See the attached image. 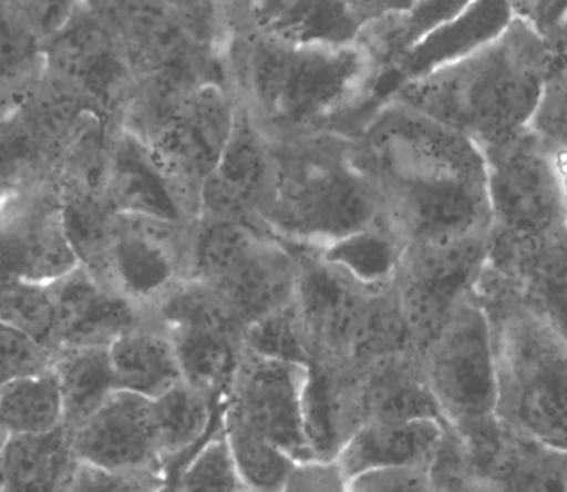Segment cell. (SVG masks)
Returning a JSON list of instances; mask_svg holds the SVG:
<instances>
[{
	"label": "cell",
	"instance_id": "6da1fadb",
	"mask_svg": "<svg viewBox=\"0 0 567 492\" xmlns=\"http://www.w3.org/2000/svg\"><path fill=\"white\" fill-rule=\"evenodd\" d=\"M381 216L411 244L487 235L486 161L472 140L390 96L353 133Z\"/></svg>",
	"mask_w": 567,
	"mask_h": 492
},
{
	"label": "cell",
	"instance_id": "7a4b0ae2",
	"mask_svg": "<svg viewBox=\"0 0 567 492\" xmlns=\"http://www.w3.org/2000/svg\"><path fill=\"white\" fill-rule=\"evenodd\" d=\"M221 57L237 106L270 143L355 133L383 75L368 42L300 44L230 35Z\"/></svg>",
	"mask_w": 567,
	"mask_h": 492
},
{
	"label": "cell",
	"instance_id": "3957f363",
	"mask_svg": "<svg viewBox=\"0 0 567 492\" xmlns=\"http://www.w3.org/2000/svg\"><path fill=\"white\" fill-rule=\"evenodd\" d=\"M551 65L547 44L514 18L495 41L399 82L386 96L484 148L532 125Z\"/></svg>",
	"mask_w": 567,
	"mask_h": 492
},
{
	"label": "cell",
	"instance_id": "277c9868",
	"mask_svg": "<svg viewBox=\"0 0 567 492\" xmlns=\"http://www.w3.org/2000/svg\"><path fill=\"white\" fill-rule=\"evenodd\" d=\"M474 293L495 344L496 416L515 433L567 451V339L493 268L486 267Z\"/></svg>",
	"mask_w": 567,
	"mask_h": 492
},
{
	"label": "cell",
	"instance_id": "5b68a950",
	"mask_svg": "<svg viewBox=\"0 0 567 492\" xmlns=\"http://www.w3.org/2000/svg\"><path fill=\"white\" fill-rule=\"evenodd\" d=\"M272 146L276 180L264 219L284 244L320 249L378 219L380 197L353 134L331 131Z\"/></svg>",
	"mask_w": 567,
	"mask_h": 492
},
{
	"label": "cell",
	"instance_id": "8992f818",
	"mask_svg": "<svg viewBox=\"0 0 567 492\" xmlns=\"http://www.w3.org/2000/svg\"><path fill=\"white\" fill-rule=\"evenodd\" d=\"M300 274L296 250L270 228L197 218L190 279L209 287L244 329L288 307Z\"/></svg>",
	"mask_w": 567,
	"mask_h": 492
},
{
	"label": "cell",
	"instance_id": "52a82bcc",
	"mask_svg": "<svg viewBox=\"0 0 567 492\" xmlns=\"http://www.w3.org/2000/svg\"><path fill=\"white\" fill-rule=\"evenodd\" d=\"M481 150L486 161L489 240L532 243L566 226L550 146L544 137L526 127Z\"/></svg>",
	"mask_w": 567,
	"mask_h": 492
},
{
	"label": "cell",
	"instance_id": "ba28073f",
	"mask_svg": "<svg viewBox=\"0 0 567 492\" xmlns=\"http://www.w3.org/2000/svg\"><path fill=\"white\" fill-rule=\"evenodd\" d=\"M423 369L442 418L453 427L496 416L498 369L489 319L475 293L423 350Z\"/></svg>",
	"mask_w": 567,
	"mask_h": 492
},
{
	"label": "cell",
	"instance_id": "9c48e42d",
	"mask_svg": "<svg viewBox=\"0 0 567 492\" xmlns=\"http://www.w3.org/2000/svg\"><path fill=\"white\" fill-rule=\"evenodd\" d=\"M194 223L115 213L91 274L151 315L173 289L190 279Z\"/></svg>",
	"mask_w": 567,
	"mask_h": 492
},
{
	"label": "cell",
	"instance_id": "30bf717a",
	"mask_svg": "<svg viewBox=\"0 0 567 492\" xmlns=\"http://www.w3.org/2000/svg\"><path fill=\"white\" fill-rule=\"evenodd\" d=\"M489 234L405 247L393 289L420 356L475 291L487 267Z\"/></svg>",
	"mask_w": 567,
	"mask_h": 492
},
{
	"label": "cell",
	"instance_id": "8fae6325",
	"mask_svg": "<svg viewBox=\"0 0 567 492\" xmlns=\"http://www.w3.org/2000/svg\"><path fill=\"white\" fill-rule=\"evenodd\" d=\"M166 327L183 381L224 403L244 351L243 324L209 287L187 279L151 311Z\"/></svg>",
	"mask_w": 567,
	"mask_h": 492
},
{
	"label": "cell",
	"instance_id": "7c38bea8",
	"mask_svg": "<svg viewBox=\"0 0 567 492\" xmlns=\"http://www.w3.org/2000/svg\"><path fill=\"white\" fill-rule=\"evenodd\" d=\"M53 174L0 188V275L54 283L79 267Z\"/></svg>",
	"mask_w": 567,
	"mask_h": 492
},
{
	"label": "cell",
	"instance_id": "4fadbf2b",
	"mask_svg": "<svg viewBox=\"0 0 567 492\" xmlns=\"http://www.w3.org/2000/svg\"><path fill=\"white\" fill-rule=\"evenodd\" d=\"M44 79L117 125L138 81L114 33L84 2L44 42Z\"/></svg>",
	"mask_w": 567,
	"mask_h": 492
},
{
	"label": "cell",
	"instance_id": "5bb4252c",
	"mask_svg": "<svg viewBox=\"0 0 567 492\" xmlns=\"http://www.w3.org/2000/svg\"><path fill=\"white\" fill-rule=\"evenodd\" d=\"M307 368L244 348L221 412L279 445L298 463L313 460L303 420Z\"/></svg>",
	"mask_w": 567,
	"mask_h": 492
},
{
	"label": "cell",
	"instance_id": "9a60e30c",
	"mask_svg": "<svg viewBox=\"0 0 567 492\" xmlns=\"http://www.w3.org/2000/svg\"><path fill=\"white\" fill-rule=\"evenodd\" d=\"M216 11L225 39L344 45L368 37V27L347 0H216Z\"/></svg>",
	"mask_w": 567,
	"mask_h": 492
},
{
	"label": "cell",
	"instance_id": "2e32d148",
	"mask_svg": "<svg viewBox=\"0 0 567 492\" xmlns=\"http://www.w3.org/2000/svg\"><path fill=\"white\" fill-rule=\"evenodd\" d=\"M82 463L114 472L169 470L158 440L154 400L136 393H112L91 418L72 432Z\"/></svg>",
	"mask_w": 567,
	"mask_h": 492
},
{
	"label": "cell",
	"instance_id": "e0dca14e",
	"mask_svg": "<svg viewBox=\"0 0 567 492\" xmlns=\"http://www.w3.org/2000/svg\"><path fill=\"white\" fill-rule=\"evenodd\" d=\"M54 296L53 353L63 348H109L151 315L87 268H73L51 283Z\"/></svg>",
	"mask_w": 567,
	"mask_h": 492
},
{
	"label": "cell",
	"instance_id": "ac0fdd59",
	"mask_svg": "<svg viewBox=\"0 0 567 492\" xmlns=\"http://www.w3.org/2000/svg\"><path fill=\"white\" fill-rule=\"evenodd\" d=\"M105 197L117 213L183 225L199 218V206L167 176L148 146L121 127L110 150Z\"/></svg>",
	"mask_w": 567,
	"mask_h": 492
},
{
	"label": "cell",
	"instance_id": "d6986e66",
	"mask_svg": "<svg viewBox=\"0 0 567 492\" xmlns=\"http://www.w3.org/2000/svg\"><path fill=\"white\" fill-rule=\"evenodd\" d=\"M487 267L502 274L527 307L567 339V226L532 243L489 240Z\"/></svg>",
	"mask_w": 567,
	"mask_h": 492
},
{
	"label": "cell",
	"instance_id": "ffe728a7",
	"mask_svg": "<svg viewBox=\"0 0 567 492\" xmlns=\"http://www.w3.org/2000/svg\"><path fill=\"white\" fill-rule=\"evenodd\" d=\"M361 369L343 360L307 363L305 432L316 460H337L350 437L364 424Z\"/></svg>",
	"mask_w": 567,
	"mask_h": 492
},
{
	"label": "cell",
	"instance_id": "44dd1931",
	"mask_svg": "<svg viewBox=\"0 0 567 492\" xmlns=\"http://www.w3.org/2000/svg\"><path fill=\"white\" fill-rule=\"evenodd\" d=\"M444 433L442 420L368 421L343 445L337 461L353 479L373 470H429Z\"/></svg>",
	"mask_w": 567,
	"mask_h": 492
},
{
	"label": "cell",
	"instance_id": "7402d4cb",
	"mask_svg": "<svg viewBox=\"0 0 567 492\" xmlns=\"http://www.w3.org/2000/svg\"><path fill=\"white\" fill-rule=\"evenodd\" d=\"M361 403L364 423L444 421L426 381L422 356L413 350L381 357L361 369Z\"/></svg>",
	"mask_w": 567,
	"mask_h": 492
},
{
	"label": "cell",
	"instance_id": "603a6c76",
	"mask_svg": "<svg viewBox=\"0 0 567 492\" xmlns=\"http://www.w3.org/2000/svg\"><path fill=\"white\" fill-rule=\"evenodd\" d=\"M515 0H471L450 23L414 45L395 72L401 81L417 78L495 41L514 21ZM398 82V84H399Z\"/></svg>",
	"mask_w": 567,
	"mask_h": 492
},
{
	"label": "cell",
	"instance_id": "cb8c5ba5",
	"mask_svg": "<svg viewBox=\"0 0 567 492\" xmlns=\"http://www.w3.org/2000/svg\"><path fill=\"white\" fill-rule=\"evenodd\" d=\"M109 351L115 387L122 392L155 400L183 381L175 344L152 315L115 339Z\"/></svg>",
	"mask_w": 567,
	"mask_h": 492
},
{
	"label": "cell",
	"instance_id": "d4e9b609",
	"mask_svg": "<svg viewBox=\"0 0 567 492\" xmlns=\"http://www.w3.org/2000/svg\"><path fill=\"white\" fill-rule=\"evenodd\" d=\"M78 463L66 427L6 437L0 448V492H63Z\"/></svg>",
	"mask_w": 567,
	"mask_h": 492
},
{
	"label": "cell",
	"instance_id": "484cf974",
	"mask_svg": "<svg viewBox=\"0 0 567 492\" xmlns=\"http://www.w3.org/2000/svg\"><path fill=\"white\" fill-rule=\"evenodd\" d=\"M404 238L383 216L316 250L328 265L371 289L392 286L404 258Z\"/></svg>",
	"mask_w": 567,
	"mask_h": 492
},
{
	"label": "cell",
	"instance_id": "4316f807",
	"mask_svg": "<svg viewBox=\"0 0 567 492\" xmlns=\"http://www.w3.org/2000/svg\"><path fill=\"white\" fill-rule=\"evenodd\" d=\"M51 371L60 387L65 427H81L117 392L109 348H63L53 353Z\"/></svg>",
	"mask_w": 567,
	"mask_h": 492
},
{
	"label": "cell",
	"instance_id": "83f0119b",
	"mask_svg": "<svg viewBox=\"0 0 567 492\" xmlns=\"http://www.w3.org/2000/svg\"><path fill=\"white\" fill-rule=\"evenodd\" d=\"M44 75V41L17 0H0V117L17 109Z\"/></svg>",
	"mask_w": 567,
	"mask_h": 492
},
{
	"label": "cell",
	"instance_id": "f1b7e54d",
	"mask_svg": "<svg viewBox=\"0 0 567 492\" xmlns=\"http://www.w3.org/2000/svg\"><path fill=\"white\" fill-rule=\"evenodd\" d=\"M218 408L221 403L185 381L154 400L158 440L167 467L197 451L215 432L213 421Z\"/></svg>",
	"mask_w": 567,
	"mask_h": 492
},
{
	"label": "cell",
	"instance_id": "f546056e",
	"mask_svg": "<svg viewBox=\"0 0 567 492\" xmlns=\"http://www.w3.org/2000/svg\"><path fill=\"white\" fill-rule=\"evenodd\" d=\"M60 427H65V414L51 368L0 388V430L6 437L45 433Z\"/></svg>",
	"mask_w": 567,
	"mask_h": 492
},
{
	"label": "cell",
	"instance_id": "4dcf8cb0",
	"mask_svg": "<svg viewBox=\"0 0 567 492\" xmlns=\"http://www.w3.org/2000/svg\"><path fill=\"white\" fill-rule=\"evenodd\" d=\"M489 476L502 484L503 492H567L564 452L545 448L512 428Z\"/></svg>",
	"mask_w": 567,
	"mask_h": 492
},
{
	"label": "cell",
	"instance_id": "1f68e13d",
	"mask_svg": "<svg viewBox=\"0 0 567 492\" xmlns=\"http://www.w3.org/2000/svg\"><path fill=\"white\" fill-rule=\"evenodd\" d=\"M221 428L243 481L252 492H279L298 461L251 428L221 412Z\"/></svg>",
	"mask_w": 567,
	"mask_h": 492
},
{
	"label": "cell",
	"instance_id": "d6a6232c",
	"mask_svg": "<svg viewBox=\"0 0 567 492\" xmlns=\"http://www.w3.org/2000/svg\"><path fill=\"white\" fill-rule=\"evenodd\" d=\"M0 322L53 351L54 296L51 283L0 275Z\"/></svg>",
	"mask_w": 567,
	"mask_h": 492
},
{
	"label": "cell",
	"instance_id": "836d02e7",
	"mask_svg": "<svg viewBox=\"0 0 567 492\" xmlns=\"http://www.w3.org/2000/svg\"><path fill=\"white\" fill-rule=\"evenodd\" d=\"M175 492H252L231 458L221 416L215 432L204 440L175 479Z\"/></svg>",
	"mask_w": 567,
	"mask_h": 492
},
{
	"label": "cell",
	"instance_id": "e575fe53",
	"mask_svg": "<svg viewBox=\"0 0 567 492\" xmlns=\"http://www.w3.org/2000/svg\"><path fill=\"white\" fill-rule=\"evenodd\" d=\"M244 347L258 356L307 368L308 347L295 303L265 315L244 331Z\"/></svg>",
	"mask_w": 567,
	"mask_h": 492
},
{
	"label": "cell",
	"instance_id": "d590c367",
	"mask_svg": "<svg viewBox=\"0 0 567 492\" xmlns=\"http://www.w3.org/2000/svg\"><path fill=\"white\" fill-rule=\"evenodd\" d=\"M429 475L434 492H503L498 481L472 469L466 461L462 439L446 421Z\"/></svg>",
	"mask_w": 567,
	"mask_h": 492
},
{
	"label": "cell",
	"instance_id": "8d00e7d4",
	"mask_svg": "<svg viewBox=\"0 0 567 492\" xmlns=\"http://www.w3.org/2000/svg\"><path fill=\"white\" fill-rule=\"evenodd\" d=\"M169 470L114 472L79 461L63 492H164L171 482Z\"/></svg>",
	"mask_w": 567,
	"mask_h": 492
},
{
	"label": "cell",
	"instance_id": "74e56055",
	"mask_svg": "<svg viewBox=\"0 0 567 492\" xmlns=\"http://www.w3.org/2000/svg\"><path fill=\"white\" fill-rule=\"evenodd\" d=\"M53 351L29 335L0 322V388L51 368Z\"/></svg>",
	"mask_w": 567,
	"mask_h": 492
},
{
	"label": "cell",
	"instance_id": "f35d334b",
	"mask_svg": "<svg viewBox=\"0 0 567 492\" xmlns=\"http://www.w3.org/2000/svg\"><path fill=\"white\" fill-rule=\"evenodd\" d=\"M529 127L548 145L567 146V57L554 61Z\"/></svg>",
	"mask_w": 567,
	"mask_h": 492
},
{
	"label": "cell",
	"instance_id": "ab89813d",
	"mask_svg": "<svg viewBox=\"0 0 567 492\" xmlns=\"http://www.w3.org/2000/svg\"><path fill=\"white\" fill-rule=\"evenodd\" d=\"M279 492H350L349 476L337 460L298 463Z\"/></svg>",
	"mask_w": 567,
	"mask_h": 492
},
{
	"label": "cell",
	"instance_id": "60d3db41",
	"mask_svg": "<svg viewBox=\"0 0 567 492\" xmlns=\"http://www.w3.org/2000/svg\"><path fill=\"white\" fill-rule=\"evenodd\" d=\"M350 492H434L429 470H373L350 479Z\"/></svg>",
	"mask_w": 567,
	"mask_h": 492
},
{
	"label": "cell",
	"instance_id": "b9f144b4",
	"mask_svg": "<svg viewBox=\"0 0 567 492\" xmlns=\"http://www.w3.org/2000/svg\"><path fill=\"white\" fill-rule=\"evenodd\" d=\"M84 0H17L27 20L42 41L60 32Z\"/></svg>",
	"mask_w": 567,
	"mask_h": 492
},
{
	"label": "cell",
	"instance_id": "7bdbcfd3",
	"mask_svg": "<svg viewBox=\"0 0 567 492\" xmlns=\"http://www.w3.org/2000/svg\"><path fill=\"white\" fill-rule=\"evenodd\" d=\"M550 146L551 166L559 186L560 204L567 226V146Z\"/></svg>",
	"mask_w": 567,
	"mask_h": 492
},
{
	"label": "cell",
	"instance_id": "ee69618b",
	"mask_svg": "<svg viewBox=\"0 0 567 492\" xmlns=\"http://www.w3.org/2000/svg\"><path fill=\"white\" fill-rule=\"evenodd\" d=\"M164 492H175V481H171L169 485H167L166 491Z\"/></svg>",
	"mask_w": 567,
	"mask_h": 492
},
{
	"label": "cell",
	"instance_id": "f6af8a7d",
	"mask_svg": "<svg viewBox=\"0 0 567 492\" xmlns=\"http://www.w3.org/2000/svg\"><path fill=\"white\" fill-rule=\"evenodd\" d=\"M6 435L2 433V430H0V448H2V444H4Z\"/></svg>",
	"mask_w": 567,
	"mask_h": 492
},
{
	"label": "cell",
	"instance_id": "bcb514c9",
	"mask_svg": "<svg viewBox=\"0 0 567 492\" xmlns=\"http://www.w3.org/2000/svg\"><path fill=\"white\" fill-rule=\"evenodd\" d=\"M564 57H567V41H566V51H564V54L560 58H564Z\"/></svg>",
	"mask_w": 567,
	"mask_h": 492
},
{
	"label": "cell",
	"instance_id": "7dc6e473",
	"mask_svg": "<svg viewBox=\"0 0 567 492\" xmlns=\"http://www.w3.org/2000/svg\"><path fill=\"white\" fill-rule=\"evenodd\" d=\"M564 452V458H566V461H567V451H563Z\"/></svg>",
	"mask_w": 567,
	"mask_h": 492
},
{
	"label": "cell",
	"instance_id": "c3c4849f",
	"mask_svg": "<svg viewBox=\"0 0 567 492\" xmlns=\"http://www.w3.org/2000/svg\"><path fill=\"white\" fill-rule=\"evenodd\" d=\"M85 4H87V2H93V0H84Z\"/></svg>",
	"mask_w": 567,
	"mask_h": 492
}]
</instances>
